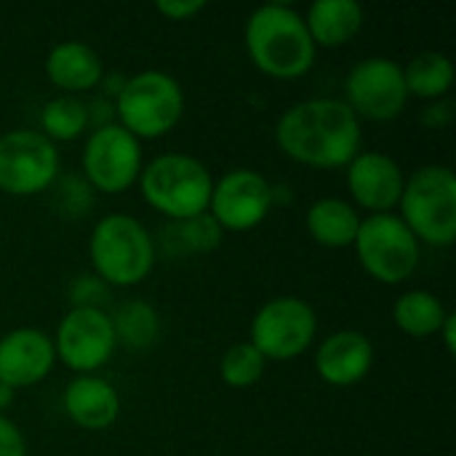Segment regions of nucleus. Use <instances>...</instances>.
Here are the masks:
<instances>
[{"label": "nucleus", "mask_w": 456, "mask_h": 456, "mask_svg": "<svg viewBox=\"0 0 456 456\" xmlns=\"http://www.w3.org/2000/svg\"><path fill=\"white\" fill-rule=\"evenodd\" d=\"M361 118L345 99L297 102L275 123L278 150L310 168H345L361 152Z\"/></svg>", "instance_id": "nucleus-1"}, {"label": "nucleus", "mask_w": 456, "mask_h": 456, "mask_svg": "<svg viewBox=\"0 0 456 456\" xmlns=\"http://www.w3.org/2000/svg\"><path fill=\"white\" fill-rule=\"evenodd\" d=\"M86 112H88V126L94 123V128H104L115 123V102H110L107 96H96L91 104H86Z\"/></svg>", "instance_id": "nucleus-31"}, {"label": "nucleus", "mask_w": 456, "mask_h": 456, "mask_svg": "<svg viewBox=\"0 0 456 456\" xmlns=\"http://www.w3.org/2000/svg\"><path fill=\"white\" fill-rule=\"evenodd\" d=\"M118 347L112 321L104 310H69L56 329L53 353L69 371L96 374Z\"/></svg>", "instance_id": "nucleus-12"}, {"label": "nucleus", "mask_w": 456, "mask_h": 456, "mask_svg": "<svg viewBox=\"0 0 456 456\" xmlns=\"http://www.w3.org/2000/svg\"><path fill=\"white\" fill-rule=\"evenodd\" d=\"M265 366H267L265 355L251 342H235L222 355L219 374L224 385H230L232 390H246V387H254L265 377Z\"/></svg>", "instance_id": "nucleus-26"}, {"label": "nucleus", "mask_w": 456, "mask_h": 456, "mask_svg": "<svg viewBox=\"0 0 456 456\" xmlns=\"http://www.w3.org/2000/svg\"><path fill=\"white\" fill-rule=\"evenodd\" d=\"M438 337H444V345H446L449 355H454L456 353V315L454 313H449V315H446V321H444V326H441Z\"/></svg>", "instance_id": "nucleus-33"}, {"label": "nucleus", "mask_w": 456, "mask_h": 456, "mask_svg": "<svg viewBox=\"0 0 456 456\" xmlns=\"http://www.w3.org/2000/svg\"><path fill=\"white\" fill-rule=\"evenodd\" d=\"M118 345L128 350H150L160 337V315L144 299L123 302L115 315H110Z\"/></svg>", "instance_id": "nucleus-23"}, {"label": "nucleus", "mask_w": 456, "mask_h": 456, "mask_svg": "<svg viewBox=\"0 0 456 456\" xmlns=\"http://www.w3.org/2000/svg\"><path fill=\"white\" fill-rule=\"evenodd\" d=\"M318 334L315 310L299 297H275L265 302L251 321V345L265 361L299 358Z\"/></svg>", "instance_id": "nucleus-9"}, {"label": "nucleus", "mask_w": 456, "mask_h": 456, "mask_svg": "<svg viewBox=\"0 0 456 456\" xmlns=\"http://www.w3.org/2000/svg\"><path fill=\"white\" fill-rule=\"evenodd\" d=\"M363 19L366 13L358 0H315L307 8L305 24L315 48H342L361 32Z\"/></svg>", "instance_id": "nucleus-19"}, {"label": "nucleus", "mask_w": 456, "mask_h": 456, "mask_svg": "<svg viewBox=\"0 0 456 456\" xmlns=\"http://www.w3.org/2000/svg\"><path fill=\"white\" fill-rule=\"evenodd\" d=\"M449 120H452V102H433L422 112V123L428 128H444L449 126Z\"/></svg>", "instance_id": "nucleus-32"}, {"label": "nucleus", "mask_w": 456, "mask_h": 456, "mask_svg": "<svg viewBox=\"0 0 456 456\" xmlns=\"http://www.w3.org/2000/svg\"><path fill=\"white\" fill-rule=\"evenodd\" d=\"M374 366V345L363 331H337L326 337L315 353V371L331 387H353Z\"/></svg>", "instance_id": "nucleus-16"}, {"label": "nucleus", "mask_w": 456, "mask_h": 456, "mask_svg": "<svg viewBox=\"0 0 456 456\" xmlns=\"http://www.w3.org/2000/svg\"><path fill=\"white\" fill-rule=\"evenodd\" d=\"M305 227L315 243L326 248H347L355 243L361 216L358 208L345 198H321L307 208Z\"/></svg>", "instance_id": "nucleus-20"}, {"label": "nucleus", "mask_w": 456, "mask_h": 456, "mask_svg": "<svg viewBox=\"0 0 456 456\" xmlns=\"http://www.w3.org/2000/svg\"><path fill=\"white\" fill-rule=\"evenodd\" d=\"M69 310H102L107 297H110V286L94 275V273H83L69 283Z\"/></svg>", "instance_id": "nucleus-28"}, {"label": "nucleus", "mask_w": 456, "mask_h": 456, "mask_svg": "<svg viewBox=\"0 0 456 456\" xmlns=\"http://www.w3.org/2000/svg\"><path fill=\"white\" fill-rule=\"evenodd\" d=\"M59 179L56 144L32 128L0 136V190L13 198L45 192Z\"/></svg>", "instance_id": "nucleus-8"}, {"label": "nucleus", "mask_w": 456, "mask_h": 456, "mask_svg": "<svg viewBox=\"0 0 456 456\" xmlns=\"http://www.w3.org/2000/svg\"><path fill=\"white\" fill-rule=\"evenodd\" d=\"M224 238V230L216 224V219L206 211L198 214L192 219L184 222H174L166 230V251L171 256H190V254H211L214 248H219Z\"/></svg>", "instance_id": "nucleus-24"}, {"label": "nucleus", "mask_w": 456, "mask_h": 456, "mask_svg": "<svg viewBox=\"0 0 456 456\" xmlns=\"http://www.w3.org/2000/svg\"><path fill=\"white\" fill-rule=\"evenodd\" d=\"M345 102L358 118L366 120L398 118L409 102L403 67L387 56L361 59L345 77Z\"/></svg>", "instance_id": "nucleus-11"}, {"label": "nucleus", "mask_w": 456, "mask_h": 456, "mask_svg": "<svg viewBox=\"0 0 456 456\" xmlns=\"http://www.w3.org/2000/svg\"><path fill=\"white\" fill-rule=\"evenodd\" d=\"M48 80L67 96L88 91L102 83L104 64L102 56L83 40H61L45 56Z\"/></svg>", "instance_id": "nucleus-18"}, {"label": "nucleus", "mask_w": 456, "mask_h": 456, "mask_svg": "<svg viewBox=\"0 0 456 456\" xmlns=\"http://www.w3.org/2000/svg\"><path fill=\"white\" fill-rule=\"evenodd\" d=\"M142 174V142L123 126L110 123L94 128L83 147V179L91 190L118 195L139 182Z\"/></svg>", "instance_id": "nucleus-10"}, {"label": "nucleus", "mask_w": 456, "mask_h": 456, "mask_svg": "<svg viewBox=\"0 0 456 456\" xmlns=\"http://www.w3.org/2000/svg\"><path fill=\"white\" fill-rule=\"evenodd\" d=\"M273 184L254 168H232L214 182L208 214L222 230L246 232L259 227L273 208Z\"/></svg>", "instance_id": "nucleus-13"}, {"label": "nucleus", "mask_w": 456, "mask_h": 456, "mask_svg": "<svg viewBox=\"0 0 456 456\" xmlns=\"http://www.w3.org/2000/svg\"><path fill=\"white\" fill-rule=\"evenodd\" d=\"M139 187L144 200L171 222H184L208 211L211 171L187 152H166L142 166Z\"/></svg>", "instance_id": "nucleus-4"}, {"label": "nucleus", "mask_w": 456, "mask_h": 456, "mask_svg": "<svg viewBox=\"0 0 456 456\" xmlns=\"http://www.w3.org/2000/svg\"><path fill=\"white\" fill-rule=\"evenodd\" d=\"M94 275L107 286L128 289L142 283L155 267V238L128 214H107L94 224L88 240Z\"/></svg>", "instance_id": "nucleus-3"}, {"label": "nucleus", "mask_w": 456, "mask_h": 456, "mask_svg": "<svg viewBox=\"0 0 456 456\" xmlns=\"http://www.w3.org/2000/svg\"><path fill=\"white\" fill-rule=\"evenodd\" d=\"M246 51L254 67L278 80H294L315 64V43L305 16L286 3H265L246 21Z\"/></svg>", "instance_id": "nucleus-2"}, {"label": "nucleus", "mask_w": 456, "mask_h": 456, "mask_svg": "<svg viewBox=\"0 0 456 456\" xmlns=\"http://www.w3.org/2000/svg\"><path fill=\"white\" fill-rule=\"evenodd\" d=\"M361 267L385 286H398L419 265V240L395 214H369L355 235Z\"/></svg>", "instance_id": "nucleus-7"}, {"label": "nucleus", "mask_w": 456, "mask_h": 456, "mask_svg": "<svg viewBox=\"0 0 456 456\" xmlns=\"http://www.w3.org/2000/svg\"><path fill=\"white\" fill-rule=\"evenodd\" d=\"M403 83L409 96L438 102L454 86V64L441 51H422L403 67Z\"/></svg>", "instance_id": "nucleus-22"}, {"label": "nucleus", "mask_w": 456, "mask_h": 456, "mask_svg": "<svg viewBox=\"0 0 456 456\" xmlns=\"http://www.w3.org/2000/svg\"><path fill=\"white\" fill-rule=\"evenodd\" d=\"M446 315H449V310L444 307V302L433 291H425V289L406 291L393 305V321H395V326L403 334L417 337V339L438 337Z\"/></svg>", "instance_id": "nucleus-21"}, {"label": "nucleus", "mask_w": 456, "mask_h": 456, "mask_svg": "<svg viewBox=\"0 0 456 456\" xmlns=\"http://www.w3.org/2000/svg\"><path fill=\"white\" fill-rule=\"evenodd\" d=\"M88 128L86 102L77 96H56L40 112V134L51 142H72Z\"/></svg>", "instance_id": "nucleus-25"}, {"label": "nucleus", "mask_w": 456, "mask_h": 456, "mask_svg": "<svg viewBox=\"0 0 456 456\" xmlns=\"http://www.w3.org/2000/svg\"><path fill=\"white\" fill-rule=\"evenodd\" d=\"M203 8H206L203 0H158L155 3V11L163 13L171 21H187L195 13H200Z\"/></svg>", "instance_id": "nucleus-30"}, {"label": "nucleus", "mask_w": 456, "mask_h": 456, "mask_svg": "<svg viewBox=\"0 0 456 456\" xmlns=\"http://www.w3.org/2000/svg\"><path fill=\"white\" fill-rule=\"evenodd\" d=\"M53 363V339L40 329L21 326L0 337V382L13 393L43 382Z\"/></svg>", "instance_id": "nucleus-15"}, {"label": "nucleus", "mask_w": 456, "mask_h": 456, "mask_svg": "<svg viewBox=\"0 0 456 456\" xmlns=\"http://www.w3.org/2000/svg\"><path fill=\"white\" fill-rule=\"evenodd\" d=\"M0 456H27V441L21 430L0 414Z\"/></svg>", "instance_id": "nucleus-29"}, {"label": "nucleus", "mask_w": 456, "mask_h": 456, "mask_svg": "<svg viewBox=\"0 0 456 456\" xmlns=\"http://www.w3.org/2000/svg\"><path fill=\"white\" fill-rule=\"evenodd\" d=\"M13 395H16V393H13L8 385H3V382H0V414L13 403Z\"/></svg>", "instance_id": "nucleus-34"}, {"label": "nucleus", "mask_w": 456, "mask_h": 456, "mask_svg": "<svg viewBox=\"0 0 456 456\" xmlns=\"http://www.w3.org/2000/svg\"><path fill=\"white\" fill-rule=\"evenodd\" d=\"M56 184V208L67 219H80L91 211L94 206V190L83 176H61L53 182Z\"/></svg>", "instance_id": "nucleus-27"}, {"label": "nucleus", "mask_w": 456, "mask_h": 456, "mask_svg": "<svg viewBox=\"0 0 456 456\" xmlns=\"http://www.w3.org/2000/svg\"><path fill=\"white\" fill-rule=\"evenodd\" d=\"M64 411L67 417L91 433L112 428L120 417V395L115 385L96 374H80L64 387Z\"/></svg>", "instance_id": "nucleus-17"}, {"label": "nucleus", "mask_w": 456, "mask_h": 456, "mask_svg": "<svg viewBox=\"0 0 456 456\" xmlns=\"http://www.w3.org/2000/svg\"><path fill=\"white\" fill-rule=\"evenodd\" d=\"M347 190L353 200L371 214H390L403 192L406 176L385 152H358L347 166Z\"/></svg>", "instance_id": "nucleus-14"}, {"label": "nucleus", "mask_w": 456, "mask_h": 456, "mask_svg": "<svg viewBox=\"0 0 456 456\" xmlns=\"http://www.w3.org/2000/svg\"><path fill=\"white\" fill-rule=\"evenodd\" d=\"M118 126L136 139H158L171 134L184 115V91L179 80L160 69H144L126 77L115 99Z\"/></svg>", "instance_id": "nucleus-6"}, {"label": "nucleus", "mask_w": 456, "mask_h": 456, "mask_svg": "<svg viewBox=\"0 0 456 456\" xmlns=\"http://www.w3.org/2000/svg\"><path fill=\"white\" fill-rule=\"evenodd\" d=\"M401 219L417 240L446 248L456 240V176L449 166L417 168L401 192Z\"/></svg>", "instance_id": "nucleus-5"}]
</instances>
